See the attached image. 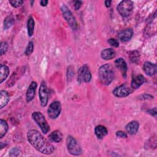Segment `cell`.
I'll return each instance as SVG.
<instances>
[{"label": "cell", "instance_id": "cell-1", "mask_svg": "<svg viewBox=\"0 0 157 157\" xmlns=\"http://www.w3.org/2000/svg\"><path fill=\"white\" fill-rule=\"evenodd\" d=\"M29 143L39 152L44 155H50L55 151V147L36 129H30L27 132Z\"/></svg>", "mask_w": 157, "mask_h": 157}, {"label": "cell", "instance_id": "cell-2", "mask_svg": "<svg viewBox=\"0 0 157 157\" xmlns=\"http://www.w3.org/2000/svg\"><path fill=\"white\" fill-rule=\"evenodd\" d=\"M115 71L110 64L101 66L98 71V76L101 83L103 85H109L113 80Z\"/></svg>", "mask_w": 157, "mask_h": 157}, {"label": "cell", "instance_id": "cell-3", "mask_svg": "<svg viewBox=\"0 0 157 157\" xmlns=\"http://www.w3.org/2000/svg\"><path fill=\"white\" fill-rule=\"evenodd\" d=\"M61 10L63 17L67 21L69 26L72 29V30H77L79 27L78 24L70 9L65 4H63L61 7Z\"/></svg>", "mask_w": 157, "mask_h": 157}, {"label": "cell", "instance_id": "cell-4", "mask_svg": "<svg viewBox=\"0 0 157 157\" xmlns=\"http://www.w3.org/2000/svg\"><path fill=\"white\" fill-rule=\"evenodd\" d=\"M66 145L67 150L71 155L78 156L82 153L81 147L76 139L72 136H67L66 138Z\"/></svg>", "mask_w": 157, "mask_h": 157}, {"label": "cell", "instance_id": "cell-5", "mask_svg": "<svg viewBox=\"0 0 157 157\" xmlns=\"http://www.w3.org/2000/svg\"><path fill=\"white\" fill-rule=\"evenodd\" d=\"M32 118L36 124L39 126L44 134H47L50 130V126L48 124L45 117L40 112H34L32 113Z\"/></svg>", "mask_w": 157, "mask_h": 157}, {"label": "cell", "instance_id": "cell-6", "mask_svg": "<svg viewBox=\"0 0 157 157\" xmlns=\"http://www.w3.org/2000/svg\"><path fill=\"white\" fill-rule=\"evenodd\" d=\"M134 8V3L129 0L121 1L117 6V9L120 15L122 17H126L131 15Z\"/></svg>", "mask_w": 157, "mask_h": 157}, {"label": "cell", "instance_id": "cell-7", "mask_svg": "<svg viewBox=\"0 0 157 157\" xmlns=\"http://www.w3.org/2000/svg\"><path fill=\"white\" fill-rule=\"evenodd\" d=\"M91 79V74L89 66L87 64L82 66L78 71V81L80 83H88Z\"/></svg>", "mask_w": 157, "mask_h": 157}, {"label": "cell", "instance_id": "cell-8", "mask_svg": "<svg viewBox=\"0 0 157 157\" xmlns=\"http://www.w3.org/2000/svg\"><path fill=\"white\" fill-rule=\"evenodd\" d=\"M61 111V105L59 101H56L52 102L47 110V113L50 118L56 119L57 118Z\"/></svg>", "mask_w": 157, "mask_h": 157}, {"label": "cell", "instance_id": "cell-9", "mask_svg": "<svg viewBox=\"0 0 157 157\" xmlns=\"http://www.w3.org/2000/svg\"><path fill=\"white\" fill-rule=\"evenodd\" d=\"M39 97L40 104L42 107H45L48 101V93L46 83L44 80L40 83L39 89Z\"/></svg>", "mask_w": 157, "mask_h": 157}, {"label": "cell", "instance_id": "cell-10", "mask_svg": "<svg viewBox=\"0 0 157 157\" xmlns=\"http://www.w3.org/2000/svg\"><path fill=\"white\" fill-rule=\"evenodd\" d=\"M25 71H26V67L25 66H22L17 68V70L12 73L9 79L7 82L6 83L7 86L11 87L13 86L15 84V83L23 75V74L25 72Z\"/></svg>", "mask_w": 157, "mask_h": 157}, {"label": "cell", "instance_id": "cell-11", "mask_svg": "<svg viewBox=\"0 0 157 157\" xmlns=\"http://www.w3.org/2000/svg\"><path fill=\"white\" fill-rule=\"evenodd\" d=\"M132 91V90L129 88L126 84H122L116 87L112 91L114 96L117 98H124L129 95Z\"/></svg>", "mask_w": 157, "mask_h": 157}, {"label": "cell", "instance_id": "cell-12", "mask_svg": "<svg viewBox=\"0 0 157 157\" xmlns=\"http://www.w3.org/2000/svg\"><path fill=\"white\" fill-rule=\"evenodd\" d=\"M146 82H147L146 78L142 74L134 75L132 78L131 87L132 89H134V90L138 89L142 85H143Z\"/></svg>", "mask_w": 157, "mask_h": 157}, {"label": "cell", "instance_id": "cell-13", "mask_svg": "<svg viewBox=\"0 0 157 157\" xmlns=\"http://www.w3.org/2000/svg\"><path fill=\"white\" fill-rule=\"evenodd\" d=\"M115 65L116 67L118 68L121 72L122 76L124 78H126L128 71V66L125 60L122 58H119L115 61Z\"/></svg>", "mask_w": 157, "mask_h": 157}, {"label": "cell", "instance_id": "cell-14", "mask_svg": "<svg viewBox=\"0 0 157 157\" xmlns=\"http://www.w3.org/2000/svg\"><path fill=\"white\" fill-rule=\"evenodd\" d=\"M142 68L147 75L152 76L156 73V65L150 61H145L143 64Z\"/></svg>", "mask_w": 157, "mask_h": 157}, {"label": "cell", "instance_id": "cell-15", "mask_svg": "<svg viewBox=\"0 0 157 157\" xmlns=\"http://www.w3.org/2000/svg\"><path fill=\"white\" fill-rule=\"evenodd\" d=\"M37 86V85L36 82L33 81L31 82L26 93V100L27 102H30L34 98Z\"/></svg>", "mask_w": 157, "mask_h": 157}, {"label": "cell", "instance_id": "cell-16", "mask_svg": "<svg viewBox=\"0 0 157 157\" xmlns=\"http://www.w3.org/2000/svg\"><path fill=\"white\" fill-rule=\"evenodd\" d=\"M118 39L121 42H127L133 36V31L131 28L125 29L118 33Z\"/></svg>", "mask_w": 157, "mask_h": 157}, {"label": "cell", "instance_id": "cell-17", "mask_svg": "<svg viewBox=\"0 0 157 157\" xmlns=\"http://www.w3.org/2000/svg\"><path fill=\"white\" fill-rule=\"evenodd\" d=\"M139 122L137 121L134 120L126 124L125 129L129 134L134 135L139 130Z\"/></svg>", "mask_w": 157, "mask_h": 157}, {"label": "cell", "instance_id": "cell-18", "mask_svg": "<svg viewBox=\"0 0 157 157\" xmlns=\"http://www.w3.org/2000/svg\"><path fill=\"white\" fill-rule=\"evenodd\" d=\"M101 56L103 59L110 60L115 56V52L113 49L110 48H105L102 50L101 53Z\"/></svg>", "mask_w": 157, "mask_h": 157}, {"label": "cell", "instance_id": "cell-19", "mask_svg": "<svg viewBox=\"0 0 157 157\" xmlns=\"http://www.w3.org/2000/svg\"><path fill=\"white\" fill-rule=\"evenodd\" d=\"M94 133L98 139H101L108 134V131L104 126L98 125L94 128Z\"/></svg>", "mask_w": 157, "mask_h": 157}, {"label": "cell", "instance_id": "cell-20", "mask_svg": "<svg viewBox=\"0 0 157 157\" xmlns=\"http://www.w3.org/2000/svg\"><path fill=\"white\" fill-rule=\"evenodd\" d=\"M10 100V96L9 93L5 90H1L0 91V108L2 109L5 107Z\"/></svg>", "mask_w": 157, "mask_h": 157}, {"label": "cell", "instance_id": "cell-21", "mask_svg": "<svg viewBox=\"0 0 157 157\" xmlns=\"http://www.w3.org/2000/svg\"><path fill=\"white\" fill-rule=\"evenodd\" d=\"M50 140L53 142H60L63 139V134L59 130H55L52 132L48 136Z\"/></svg>", "mask_w": 157, "mask_h": 157}, {"label": "cell", "instance_id": "cell-22", "mask_svg": "<svg viewBox=\"0 0 157 157\" xmlns=\"http://www.w3.org/2000/svg\"><path fill=\"white\" fill-rule=\"evenodd\" d=\"M9 74V67L3 64L0 66V83H2L8 77Z\"/></svg>", "mask_w": 157, "mask_h": 157}, {"label": "cell", "instance_id": "cell-23", "mask_svg": "<svg viewBox=\"0 0 157 157\" xmlns=\"http://www.w3.org/2000/svg\"><path fill=\"white\" fill-rule=\"evenodd\" d=\"M34 26H35V22L34 18L30 16L28 18V21H27V30H28V34L29 37L32 36L34 33Z\"/></svg>", "mask_w": 157, "mask_h": 157}, {"label": "cell", "instance_id": "cell-24", "mask_svg": "<svg viewBox=\"0 0 157 157\" xmlns=\"http://www.w3.org/2000/svg\"><path fill=\"white\" fill-rule=\"evenodd\" d=\"M8 131V124L3 119L0 120V137L2 138Z\"/></svg>", "mask_w": 157, "mask_h": 157}, {"label": "cell", "instance_id": "cell-25", "mask_svg": "<svg viewBox=\"0 0 157 157\" xmlns=\"http://www.w3.org/2000/svg\"><path fill=\"white\" fill-rule=\"evenodd\" d=\"M15 23V19L13 16L9 15L4 20V28L7 29L10 28Z\"/></svg>", "mask_w": 157, "mask_h": 157}, {"label": "cell", "instance_id": "cell-26", "mask_svg": "<svg viewBox=\"0 0 157 157\" xmlns=\"http://www.w3.org/2000/svg\"><path fill=\"white\" fill-rule=\"evenodd\" d=\"M129 59L131 62L134 63H138L140 59V54L138 51L131 52L129 54Z\"/></svg>", "mask_w": 157, "mask_h": 157}, {"label": "cell", "instance_id": "cell-27", "mask_svg": "<svg viewBox=\"0 0 157 157\" xmlns=\"http://www.w3.org/2000/svg\"><path fill=\"white\" fill-rule=\"evenodd\" d=\"M33 50H34V44L32 41H30V42H29V43L25 49V55L28 56V55H31L32 53V52H33Z\"/></svg>", "mask_w": 157, "mask_h": 157}, {"label": "cell", "instance_id": "cell-28", "mask_svg": "<svg viewBox=\"0 0 157 157\" xmlns=\"http://www.w3.org/2000/svg\"><path fill=\"white\" fill-rule=\"evenodd\" d=\"M8 49V44L6 42H1V47H0V51H1V55H4Z\"/></svg>", "mask_w": 157, "mask_h": 157}, {"label": "cell", "instance_id": "cell-29", "mask_svg": "<svg viewBox=\"0 0 157 157\" xmlns=\"http://www.w3.org/2000/svg\"><path fill=\"white\" fill-rule=\"evenodd\" d=\"M9 3L11 4V6L15 8L21 6V4L23 3V1L21 0H11L9 1Z\"/></svg>", "mask_w": 157, "mask_h": 157}, {"label": "cell", "instance_id": "cell-30", "mask_svg": "<svg viewBox=\"0 0 157 157\" xmlns=\"http://www.w3.org/2000/svg\"><path fill=\"white\" fill-rule=\"evenodd\" d=\"M108 43L113 47H119V42L118 41L113 38H110L108 40Z\"/></svg>", "mask_w": 157, "mask_h": 157}, {"label": "cell", "instance_id": "cell-31", "mask_svg": "<svg viewBox=\"0 0 157 157\" xmlns=\"http://www.w3.org/2000/svg\"><path fill=\"white\" fill-rule=\"evenodd\" d=\"M10 156H17L20 154V150L17 147H14L10 150Z\"/></svg>", "mask_w": 157, "mask_h": 157}, {"label": "cell", "instance_id": "cell-32", "mask_svg": "<svg viewBox=\"0 0 157 157\" xmlns=\"http://www.w3.org/2000/svg\"><path fill=\"white\" fill-rule=\"evenodd\" d=\"M116 136L120 138H126L127 137V134L126 132L122 131H118L116 132Z\"/></svg>", "mask_w": 157, "mask_h": 157}, {"label": "cell", "instance_id": "cell-33", "mask_svg": "<svg viewBox=\"0 0 157 157\" xmlns=\"http://www.w3.org/2000/svg\"><path fill=\"white\" fill-rule=\"evenodd\" d=\"M82 5V1H76L74 2V8L75 10H78Z\"/></svg>", "mask_w": 157, "mask_h": 157}, {"label": "cell", "instance_id": "cell-34", "mask_svg": "<svg viewBox=\"0 0 157 157\" xmlns=\"http://www.w3.org/2000/svg\"><path fill=\"white\" fill-rule=\"evenodd\" d=\"M147 112L148 113H150V115L156 117V107H154L153 109H149V110H147Z\"/></svg>", "mask_w": 157, "mask_h": 157}, {"label": "cell", "instance_id": "cell-35", "mask_svg": "<svg viewBox=\"0 0 157 157\" xmlns=\"http://www.w3.org/2000/svg\"><path fill=\"white\" fill-rule=\"evenodd\" d=\"M48 2V1H46V0H42V1H40V4L41 6L44 7V6H46L47 5Z\"/></svg>", "mask_w": 157, "mask_h": 157}, {"label": "cell", "instance_id": "cell-36", "mask_svg": "<svg viewBox=\"0 0 157 157\" xmlns=\"http://www.w3.org/2000/svg\"><path fill=\"white\" fill-rule=\"evenodd\" d=\"M111 2H112V1L107 0V1H105L104 4H105V6L107 7H109L110 6V5H111Z\"/></svg>", "mask_w": 157, "mask_h": 157}, {"label": "cell", "instance_id": "cell-37", "mask_svg": "<svg viewBox=\"0 0 157 157\" xmlns=\"http://www.w3.org/2000/svg\"><path fill=\"white\" fill-rule=\"evenodd\" d=\"M34 2V1H31V5L33 6V4Z\"/></svg>", "mask_w": 157, "mask_h": 157}]
</instances>
